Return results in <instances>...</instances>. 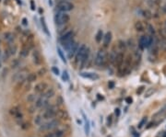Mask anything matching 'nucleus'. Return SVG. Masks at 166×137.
<instances>
[{"label": "nucleus", "instance_id": "nucleus-56", "mask_svg": "<svg viewBox=\"0 0 166 137\" xmlns=\"http://www.w3.org/2000/svg\"><path fill=\"white\" fill-rule=\"evenodd\" d=\"M165 24H166V21H165Z\"/></svg>", "mask_w": 166, "mask_h": 137}, {"label": "nucleus", "instance_id": "nucleus-41", "mask_svg": "<svg viewBox=\"0 0 166 137\" xmlns=\"http://www.w3.org/2000/svg\"><path fill=\"white\" fill-rule=\"evenodd\" d=\"M28 101H30V102H33L34 100H35V96L34 95H30L29 97H28Z\"/></svg>", "mask_w": 166, "mask_h": 137}, {"label": "nucleus", "instance_id": "nucleus-39", "mask_svg": "<svg viewBox=\"0 0 166 137\" xmlns=\"http://www.w3.org/2000/svg\"><path fill=\"white\" fill-rule=\"evenodd\" d=\"M45 74H46V69H45V68H42V69H40V70L38 71V74H39L40 77H42V76H44Z\"/></svg>", "mask_w": 166, "mask_h": 137}, {"label": "nucleus", "instance_id": "nucleus-8", "mask_svg": "<svg viewBox=\"0 0 166 137\" xmlns=\"http://www.w3.org/2000/svg\"><path fill=\"white\" fill-rule=\"evenodd\" d=\"M73 40H74V32L70 30V32H67L65 34H63V35L61 36L60 39H59V41H60L61 45L64 47L65 45L67 44L68 42H70V41H73Z\"/></svg>", "mask_w": 166, "mask_h": 137}, {"label": "nucleus", "instance_id": "nucleus-42", "mask_svg": "<svg viewBox=\"0 0 166 137\" xmlns=\"http://www.w3.org/2000/svg\"><path fill=\"white\" fill-rule=\"evenodd\" d=\"M31 10H33V11H34V10L36 9V6H35V3H34V1H33V0H31Z\"/></svg>", "mask_w": 166, "mask_h": 137}, {"label": "nucleus", "instance_id": "nucleus-11", "mask_svg": "<svg viewBox=\"0 0 166 137\" xmlns=\"http://www.w3.org/2000/svg\"><path fill=\"white\" fill-rule=\"evenodd\" d=\"M78 48H79V46H78V42L74 41V43L71 45V47L67 50V56H68V58H72L73 56H75V55H76V53H77V52H78Z\"/></svg>", "mask_w": 166, "mask_h": 137}, {"label": "nucleus", "instance_id": "nucleus-9", "mask_svg": "<svg viewBox=\"0 0 166 137\" xmlns=\"http://www.w3.org/2000/svg\"><path fill=\"white\" fill-rule=\"evenodd\" d=\"M28 77V70L27 69H22L20 72L16 73L15 76L12 77V80L14 81H19V82H22L23 80H25Z\"/></svg>", "mask_w": 166, "mask_h": 137}, {"label": "nucleus", "instance_id": "nucleus-52", "mask_svg": "<svg viewBox=\"0 0 166 137\" xmlns=\"http://www.w3.org/2000/svg\"><path fill=\"white\" fill-rule=\"evenodd\" d=\"M49 5H53V2H52V0H49Z\"/></svg>", "mask_w": 166, "mask_h": 137}, {"label": "nucleus", "instance_id": "nucleus-51", "mask_svg": "<svg viewBox=\"0 0 166 137\" xmlns=\"http://www.w3.org/2000/svg\"><path fill=\"white\" fill-rule=\"evenodd\" d=\"M152 124H153V123H152V122H151V123H148V126H147V127H146V128H147V129H150V128H151V126H152Z\"/></svg>", "mask_w": 166, "mask_h": 137}, {"label": "nucleus", "instance_id": "nucleus-23", "mask_svg": "<svg viewBox=\"0 0 166 137\" xmlns=\"http://www.w3.org/2000/svg\"><path fill=\"white\" fill-rule=\"evenodd\" d=\"M27 81L29 83H32L34 82V81H36V79H37V74H35V73H31V74H28L27 77Z\"/></svg>", "mask_w": 166, "mask_h": 137}, {"label": "nucleus", "instance_id": "nucleus-29", "mask_svg": "<svg viewBox=\"0 0 166 137\" xmlns=\"http://www.w3.org/2000/svg\"><path fill=\"white\" fill-rule=\"evenodd\" d=\"M135 29H137L138 32H143L144 30V27H143V24L140 21H138L135 23Z\"/></svg>", "mask_w": 166, "mask_h": 137}, {"label": "nucleus", "instance_id": "nucleus-21", "mask_svg": "<svg viewBox=\"0 0 166 137\" xmlns=\"http://www.w3.org/2000/svg\"><path fill=\"white\" fill-rule=\"evenodd\" d=\"M43 96L45 98H50L53 96H55V90H54V88H48V89H46Z\"/></svg>", "mask_w": 166, "mask_h": 137}, {"label": "nucleus", "instance_id": "nucleus-25", "mask_svg": "<svg viewBox=\"0 0 166 137\" xmlns=\"http://www.w3.org/2000/svg\"><path fill=\"white\" fill-rule=\"evenodd\" d=\"M43 116L42 115H38V116H36L35 117V119H34V123L36 124V125H38V126H41L42 124L43 123Z\"/></svg>", "mask_w": 166, "mask_h": 137}, {"label": "nucleus", "instance_id": "nucleus-53", "mask_svg": "<svg viewBox=\"0 0 166 137\" xmlns=\"http://www.w3.org/2000/svg\"><path fill=\"white\" fill-rule=\"evenodd\" d=\"M163 137H166V133H163Z\"/></svg>", "mask_w": 166, "mask_h": 137}, {"label": "nucleus", "instance_id": "nucleus-13", "mask_svg": "<svg viewBox=\"0 0 166 137\" xmlns=\"http://www.w3.org/2000/svg\"><path fill=\"white\" fill-rule=\"evenodd\" d=\"M47 88H48V85H47L45 82L38 83V84L34 86V90H35L36 93H43V92H44Z\"/></svg>", "mask_w": 166, "mask_h": 137}, {"label": "nucleus", "instance_id": "nucleus-3", "mask_svg": "<svg viewBox=\"0 0 166 137\" xmlns=\"http://www.w3.org/2000/svg\"><path fill=\"white\" fill-rule=\"evenodd\" d=\"M107 59L108 56L106 52L104 50H99V52L97 53L95 57V65L100 67L104 66L106 64V62H107Z\"/></svg>", "mask_w": 166, "mask_h": 137}, {"label": "nucleus", "instance_id": "nucleus-6", "mask_svg": "<svg viewBox=\"0 0 166 137\" xmlns=\"http://www.w3.org/2000/svg\"><path fill=\"white\" fill-rule=\"evenodd\" d=\"M57 9L59 11H63V12H66V11H70L74 8V5L72 4L69 1H66V0H62V1H59L57 3L56 6Z\"/></svg>", "mask_w": 166, "mask_h": 137}, {"label": "nucleus", "instance_id": "nucleus-20", "mask_svg": "<svg viewBox=\"0 0 166 137\" xmlns=\"http://www.w3.org/2000/svg\"><path fill=\"white\" fill-rule=\"evenodd\" d=\"M40 21H41V26H42V29H43V32H44L47 36H50V32H49V29H48V27H47L45 18H43V17H42L41 20H40Z\"/></svg>", "mask_w": 166, "mask_h": 137}, {"label": "nucleus", "instance_id": "nucleus-18", "mask_svg": "<svg viewBox=\"0 0 166 137\" xmlns=\"http://www.w3.org/2000/svg\"><path fill=\"white\" fill-rule=\"evenodd\" d=\"M124 59H125L124 53H122V52L118 53L117 55H116V58H115V65H116V67H117V68L122 65V64L124 63Z\"/></svg>", "mask_w": 166, "mask_h": 137}, {"label": "nucleus", "instance_id": "nucleus-32", "mask_svg": "<svg viewBox=\"0 0 166 137\" xmlns=\"http://www.w3.org/2000/svg\"><path fill=\"white\" fill-rule=\"evenodd\" d=\"M143 16H144L146 18H148V20L152 18V16H151V12L148 11V10H144V11H143Z\"/></svg>", "mask_w": 166, "mask_h": 137}, {"label": "nucleus", "instance_id": "nucleus-47", "mask_svg": "<svg viewBox=\"0 0 166 137\" xmlns=\"http://www.w3.org/2000/svg\"><path fill=\"white\" fill-rule=\"evenodd\" d=\"M144 88H145V86H140V88H139V89L137 90V93L138 94H141V93H142V91L143 90H144Z\"/></svg>", "mask_w": 166, "mask_h": 137}, {"label": "nucleus", "instance_id": "nucleus-15", "mask_svg": "<svg viewBox=\"0 0 166 137\" xmlns=\"http://www.w3.org/2000/svg\"><path fill=\"white\" fill-rule=\"evenodd\" d=\"M10 113H11V115H13L16 119L18 120V121H20V120L22 119V113L18 107H14V108H12L11 110H10Z\"/></svg>", "mask_w": 166, "mask_h": 137}, {"label": "nucleus", "instance_id": "nucleus-46", "mask_svg": "<svg viewBox=\"0 0 166 137\" xmlns=\"http://www.w3.org/2000/svg\"><path fill=\"white\" fill-rule=\"evenodd\" d=\"M36 109H38V108H37V107H36L35 105H34V106H32V107H31V108L29 109V110H30V112H31V113H32V112H34V111H35V110H36Z\"/></svg>", "mask_w": 166, "mask_h": 137}, {"label": "nucleus", "instance_id": "nucleus-49", "mask_svg": "<svg viewBox=\"0 0 166 137\" xmlns=\"http://www.w3.org/2000/svg\"><path fill=\"white\" fill-rule=\"evenodd\" d=\"M22 25L28 26V20H27L26 18H22Z\"/></svg>", "mask_w": 166, "mask_h": 137}, {"label": "nucleus", "instance_id": "nucleus-4", "mask_svg": "<svg viewBox=\"0 0 166 137\" xmlns=\"http://www.w3.org/2000/svg\"><path fill=\"white\" fill-rule=\"evenodd\" d=\"M153 38L151 35H143L142 37L139 39V46L141 50H144L146 48L151 47L153 43Z\"/></svg>", "mask_w": 166, "mask_h": 137}, {"label": "nucleus", "instance_id": "nucleus-40", "mask_svg": "<svg viewBox=\"0 0 166 137\" xmlns=\"http://www.w3.org/2000/svg\"><path fill=\"white\" fill-rule=\"evenodd\" d=\"M19 65H20V62H19L18 60H15L14 62H12L11 67H12V68H16L17 66H19Z\"/></svg>", "mask_w": 166, "mask_h": 137}, {"label": "nucleus", "instance_id": "nucleus-10", "mask_svg": "<svg viewBox=\"0 0 166 137\" xmlns=\"http://www.w3.org/2000/svg\"><path fill=\"white\" fill-rule=\"evenodd\" d=\"M35 106L37 108H42L45 110L47 107L50 106V103L48 101V98H45L43 96H42L35 101Z\"/></svg>", "mask_w": 166, "mask_h": 137}, {"label": "nucleus", "instance_id": "nucleus-7", "mask_svg": "<svg viewBox=\"0 0 166 137\" xmlns=\"http://www.w3.org/2000/svg\"><path fill=\"white\" fill-rule=\"evenodd\" d=\"M88 49H89V48L87 47L85 44H82L81 46H79V48H78V52H77L76 55H75V62H76V64L81 63L82 59H83L84 55L86 54Z\"/></svg>", "mask_w": 166, "mask_h": 137}, {"label": "nucleus", "instance_id": "nucleus-55", "mask_svg": "<svg viewBox=\"0 0 166 137\" xmlns=\"http://www.w3.org/2000/svg\"><path fill=\"white\" fill-rule=\"evenodd\" d=\"M0 43H1V40H0Z\"/></svg>", "mask_w": 166, "mask_h": 137}, {"label": "nucleus", "instance_id": "nucleus-50", "mask_svg": "<svg viewBox=\"0 0 166 137\" xmlns=\"http://www.w3.org/2000/svg\"><path fill=\"white\" fill-rule=\"evenodd\" d=\"M2 60H3V54H2V51L0 50V63L2 62Z\"/></svg>", "mask_w": 166, "mask_h": 137}, {"label": "nucleus", "instance_id": "nucleus-17", "mask_svg": "<svg viewBox=\"0 0 166 137\" xmlns=\"http://www.w3.org/2000/svg\"><path fill=\"white\" fill-rule=\"evenodd\" d=\"M32 59H33V62L35 65H41L42 64V56L40 54V53L38 51H33L32 53Z\"/></svg>", "mask_w": 166, "mask_h": 137}, {"label": "nucleus", "instance_id": "nucleus-2", "mask_svg": "<svg viewBox=\"0 0 166 137\" xmlns=\"http://www.w3.org/2000/svg\"><path fill=\"white\" fill-rule=\"evenodd\" d=\"M60 125V120L58 119H52L50 121L43 122L41 126H39L40 131H49V130H53L57 128Z\"/></svg>", "mask_w": 166, "mask_h": 137}, {"label": "nucleus", "instance_id": "nucleus-44", "mask_svg": "<svg viewBox=\"0 0 166 137\" xmlns=\"http://www.w3.org/2000/svg\"><path fill=\"white\" fill-rule=\"evenodd\" d=\"M125 102H127V104H131L133 102L132 98H130V97H127V98H125Z\"/></svg>", "mask_w": 166, "mask_h": 137}, {"label": "nucleus", "instance_id": "nucleus-26", "mask_svg": "<svg viewBox=\"0 0 166 137\" xmlns=\"http://www.w3.org/2000/svg\"><path fill=\"white\" fill-rule=\"evenodd\" d=\"M104 32H102V29H100V30H98L97 34H96V37H95V40L97 42H101L102 41V39H104Z\"/></svg>", "mask_w": 166, "mask_h": 137}, {"label": "nucleus", "instance_id": "nucleus-16", "mask_svg": "<svg viewBox=\"0 0 166 137\" xmlns=\"http://www.w3.org/2000/svg\"><path fill=\"white\" fill-rule=\"evenodd\" d=\"M68 118V114L66 110H57L56 113H55V119L58 120H64V119H67Z\"/></svg>", "mask_w": 166, "mask_h": 137}, {"label": "nucleus", "instance_id": "nucleus-35", "mask_svg": "<svg viewBox=\"0 0 166 137\" xmlns=\"http://www.w3.org/2000/svg\"><path fill=\"white\" fill-rule=\"evenodd\" d=\"M146 121H147V118H143L142 120H141V121L139 123V125H138V127H139V129H141V128L143 127V126L146 124Z\"/></svg>", "mask_w": 166, "mask_h": 137}, {"label": "nucleus", "instance_id": "nucleus-12", "mask_svg": "<svg viewBox=\"0 0 166 137\" xmlns=\"http://www.w3.org/2000/svg\"><path fill=\"white\" fill-rule=\"evenodd\" d=\"M81 114H82V116H83V118H84V131H85V134H86L87 136H89V135H90V121L88 120V118H87V116L85 115L84 112L81 111Z\"/></svg>", "mask_w": 166, "mask_h": 137}, {"label": "nucleus", "instance_id": "nucleus-54", "mask_svg": "<svg viewBox=\"0 0 166 137\" xmlns=\"http://www.w3.org/2000/svg\"><path fill=\"white\" fill-rule=\"evenodd\" d=\"M17 1H18V3H19V4H20V0H17Z\"/></svg>", "mask_w": 166, "mask_h": 137}, {"label": "nucleus", "instance_id": "nucleus-28", "mask_svg": "<svg viewBox=\"0 0 166 137\" xmlns=\"http://www.w3.org/2000/svg\"><path fill=\"white\" fill-rule=\"evenodd\" d=\"M7 50H8V52L10 53V55H14L16 53V52H17V46H16V45L11 44V45L8 46V48Z\"/></svg>", "mask_w": 166, "mask_h": 137}, {"label": "nucleus", "instance_id": "nucleus-24", "mask_svg": "<svg viewBox=\"0 0 166 137\" xmlns=\"http://www.w3.org/2000/svg\"><path fill=\"white\" fill-rule=\"evenodd\" d=\"M4 39L6 40L7 41H8V42L13 41H14L13 33H11V32H6V33H4Z\"/></svg>", "mask_w": 166, "mask_h": 137}, {"label": "nucleus", "instance_id": "nucleus-22", "mask_svg": "<svg viewBox=\"0 0 166 137\" xmlns=\"http://www.w3.org/2000/svg\"><path fill=\"white\" fill-rule=\"evenodd\" d=\"M30 50H31V47H30V46H28V45L26 46V47H23L21 51H20V56H21L22 58H25V57H27L28 54H29Z\"/></svg>", "mask_w": 166, "mask_h": 137}, {"label": "nucleus", "instance_id": "nucleus-34", "mask_svg": "<svg viewBox=\"0 0 166 137\" xmlns=\"http://www.w3.org/2000/svg\"><path fill=\"white\" fill-rule=\"evenodd\" d=\"M62 79L63 81H68L69 80V76H68V73L66 72V71H64L62 74Z\"/></svg>", "mask_w": 166, "mask_h": 137}, {"label": "nucleus", "instance_id": "nucleus-14", "mask_svg": "<svg viewBox=\"0 0 166 137\" xmlns=\"http://www.w3.org/2000/svg\"><path fill=\"white\" fill-rule=\"evenodd\" d=\"M80 77H84V78H89L91 80H97L99 79V76L95 73H89V72H82L80 73Z\"/></svg>", "mask_w": 166, "mask_h": 137}, {"label": "nucleus", "instance_id": "nucleus-36", "mask_svg": "<svg viewBox=\"0 0 166 137\" xmlns=\"http://www.w3.org/2000/svg\"><path fill=\"white\" fill-rule=\"evenodd\" d=\"M64 103V99H63V98L61 96H58L56 98V105L59 106V105H62V104Z\"/></svg>", "mask_w": 166, "mask_h": 137}, {"label": "nucleus", "instance_id": "nucleus-5", "mask_svg": "<svg viewBox=\"0 0 166 137\" xmlns=\"http://www.w3.org/2000/svg\"><path fill=\"white\" fill-rule=\"evenodd\" d=\"M56 108L55 106L50 105L49 107H47L44 110V111L43 112L42 116L44 120H52L55 119V113H56Z\"/></svg>", "mask_w": 166, "mask_h": 137}, {"label": "nucleus", "instance_id": "nucleus-31", "mask_svg": "<svg viewBox=\"0 0 166 137\" xmlns=\"http://www.w3.org/2000/svg\"><path fill=\"white\" fill-rule=\"evenodd\" d=\"M118 47H119L120 51L124 52L125 50V48H127V46H125V43L123 41H119V42H118Z\"/></svg>", "mask_w": 166, "mask_h": 137}, {"label": "nucleus", "instance_id": "nucleus-48", "mask_svg": "<svg viewBox=\"0 0 166 137\" xmlns=\"http://www.w3.org/2000/svg\"><path fill=\"white\" fill-rule=\"evenodd\" d=\"M115 116H116V117H119V116H120V110H119V109H115Z\"/></svg>", "mask_w": 166, "mask_h": 137}, {"label": "nucleus", "instance_id": "nucleus-37", "mask_svg": "<svg viewBox=\"0 0 166 137\" xmlns=\"http://www.w3.org/2000/svg\"><path fill=\"white\" fill-rule=\"evenodd\" d=\"M165 111H166V105L164 106L163 108H162V110H161L160 111L158 112V113H156V114H155V115H154V117H158V116L162 115V113H164V112H165Z\"/></svg>", "mask_w": 166, "mask_h": 137}, {"label": "nucleus", "instance_id": "nucleus-43", "mask_svg": "<svg viewBox=\"0 0 166 137\" xmlns=\"http://www.w3.org/2000/svg\"><path fill=\"white\" fill-rule=\"evenodd\" d=\"M115 82L113 81H109V83H108V86H109V88H115Z\"/></svg>", "mask_w": 166, "mask_h": 137}, {"label": "nucleus", "instance_id": "nucleus-33", "mask_svg": "<svg viewBox=\"0 0 166 137\" xmlns=\"http://www.w3.org/2000/svg\"><path fill=\"white\" fill-rule=\"evenodd\" d=\"M147 29H148V33H150V35H151V36H153L155 34L154 28H153L151 25H148V28H147Z\"/></svg>", "mask_w": 166, "mask_h": 137}, {"label": "nucleus", "instance_id": "nucleus-45", "mask_svg": "<svg viewBox=\"0 0 166 137\" xmlns=\"http://www.w3.org/2000/svg\"><path fill=\"white\" fill-rule=\"evenodd\" d=\"M112 121H113V119H112V115H110L107 119V125L108 126H110L112 124Z\"/></svg>", "mask_w": 166, "mask_h": 137}, {"label": "nucleus", "instance_id": "nucleus-38", "mask_svg": "<svg viewBox=\"0 0 166 137\" xmlns=\"http://www.w3.org/2000/svg\"><path fill=\"white\" fill-rule=\"evenodd\" d=\"M52 72H53L55 76H59V74H60V72H59V69L57 68V67H55V66L52 67Z\"/></svg>", "mask_w": 166, "mask_h": 137}, {"label": "nucleus", "instance_id": "nucleus-19", "mask_svg": "<svg viewBox=\"0 0 166 137\" xmlns=\"http://www.w3.org/2000/svg\"><path fill=\"white\" fill-rule=\"evenodd\" d=\"M112 41V32H108L105 33V35L104 36V47H107L108 45L110 44Z\"/></svg>", "mask_w": 166, "mask_h": 137}, {"label": "nucleus", "instance_id": "nucleus-30", "mask_svg": "<svg viewBox=\"0 0 166 137\" xmlns=\"http://www.w3.org/2000/svg\"><path fill=\"white\" fill-rule=\"evenodd\" d=\"M154 92H155V89L153 88H148V89L146 91V93H145V98H148V97H151Z\"/></svg>", "mask_w": 166, "mask_h": 137}, {"label": "nucleus", "instance_id": "nucleus-27", "mask_svg": "<svg viewBox=\"0 0 166 137\" xmlns=\"http://www.w3.org/2000/svg\"><path fill=\"white\" fill-rule=\"evenodd\" d=\"M57 53H58V55H59V57L61 58V60H62V62L63 63H65V64H66V56H65V53H64V52L61 50V48H57Z\"/></svg>", "mask_w": 166, "mask_h": 137}, {"label": "nucleus", "instance_id": "nucleus-1", "mask_svg": "<svg viewBox=\"0 0 166 137\" xmlns=\"http://www.w3.org/2000/svg\"><path fill=\"white\" fill-rule=\"evenodd\" d=\"M69 20H70V17H69L68 14H66V12L59 11L55 14V21L57 26H63L65 25V24L68 23Z\"/></svg>", "mask_w": 166, "mask_h": 137}]
</instances>
